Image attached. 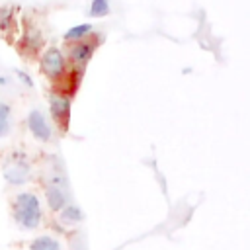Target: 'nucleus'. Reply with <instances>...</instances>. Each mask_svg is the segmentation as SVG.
Segmentation results:
<instances>
[{
	"label": "nucleus",
	"instance_id": "obj_10",
	"mask_svg": "<svg viewBox=\"0 0 250 250\" xmlns=\"http://www.w3.org/2000/svg\"><path fill=\"white\" fill-rule=\"evenodd\" d=\"M12 133V107L0 100V139Z\"/></svg>",
	"mask_w": 250,
	"mask_h": 250
},
{
	"label": "nucleus",
	"instance_id": "obj_11",
	"mask_svg": "<svg viewBox=\"0 0 250 250\" xmlns=\"http://www.w3.org/2000/svg\"><path fill=\"white\" fill-rule=\"evenodd\" d=\"M90 31H92V25H90V23H80V25L70 27V29L64 33V39H66V41H78V39L86 37Z\"/></svg>",
	"mask_w": 250,
	"mask_h": 250
},
{
	"label": "nucleus",
	"instance_id": "obj_5",
	"mask_svg": "<svg viewBox=\"0 0 250 250\" xmlns=\"http://www.w3.org/2000/svg\"><path fill=\"white\" fill-rule=\"evenodd\" d=\"M49 107H51L53 119L61 127H66V121H68V115H70V98L64 96V94H55V96H51Z\"/></svg>",
	"mask_w": 250,
	"mask_h": 250
},
{
	"label": "nucleus",
	"instance_id": "obj_9",
	"mask_svg": "<svg viewBox=\"0 0 250 250\" xmlns=\"http://www.w3.org/2000/svg\"><path fill=\"white\" fill-rule=\"evenodd\" d=\"M92 53H94V43H90V41H80V43H76V45L72 47L70 57H72V61H74L76 64H86V62L90 61Z\"/></svg>",
	"mask_w": 250,
	"mask_h": 250
},
{
	"label": "nucleus",
	"instance_id": "obj_6",
	"mask_svg": "<svg viewBox=\"0 0 250 250\" xmlns=\"http://www.w3.org/2000/svg\"><path fill=\"white\" fill-rule=\"evenodd\" d=\"M45 199H47L49 209L55 211V213H59L66 203H70L68 188L55 186V184H47V186H45Z\"/></svg>",
	"mask_w": 250,
	"mask_h": 250
},
{
	"label": "nucleus",
	"instance_id": "obj_2",
	"mask_svg": "<svg viewBox=\"0 0 250 250\" xmlns=\"http://www.w3.org/2000/svg\"><path fill=\"white\" fill-rule=\"evenodd\" d=\"M4 180L10 186H23L31 180V164L27 162L25 156L14 154L6 164H4Z\"/></svg>",
	"mask_w": 250,
	"mask_h": 250
},
{
	"label": "nucleus",
	"instance_id": "obj_3",
	"mask_svg": "<svg viewBox=\"0 0 250 250\" xmlns=\"http://www.w3.org/2000/svg\"><path fill=\"white\" fill-rule=\"evenodd\" d=\"M27 129L41 143L53 141V127H51V123L47 121V117L39 109H31L27 113Z\"/></svg>",
	"mask_w": 250,
	"mask_h": 250
},
{
	"label": "nucleus",
	"instance_id": "obj_1",
	"mask_svg": "<svg viewBox=\"0 0 250 250\" xmlns=\"http://www.w3.org/2000/svg\"><path fill=\"white\" fill-rule=\"evenodd\" d=\"M12 217L21 230H35L43 219L39 197L33 191H20L12 203Z\"/></svg>",
	"mask_w": 250,
	"mask_h": 250
},
{
	"label": "nucleus",
	"instance_id": "obj_12",
	"mask_svg": "<svg viewBox=\"0 0 250 250\" xmlns=\"http://www.w3.org/2000/svg\"><path fill=\"white\" fill-rule=\"evenodd\" d=\"M109 12V0H92L90 4V16L92 18H104Z\"/></svg>",
	"mask_w": 250,
	"mask_h": 250
},
{
	"label": "nucleus",
	"instance_id": "obj_14",
	"mask_svg": "<svg viewBox=\"0 0 250 250\" xmlns=\"http://www.w3.org/2000/svg\"><path fill=\"white\" fill-rule=\"evenodd\" d=\"M16 74H18V76H20V78H21V80H23V82H25V84H27V86H33V82H31V80H29V78H27V74H23V72H21V70H18V72H16Z\"/></svg>",
	"mask_w": 250,
	"mask_h": 250
},
{
	"label": "nucleus",
	"instance_id": "obj_7",
	"mask_svg": "<svg viewBox=\"0 0 250 250\" xmlns=\"http://www.w3.org/2000/svg\"><path fill=\"white\" fill-rule=\"evenodd\" d=\"M59 221L66 227H76L84 221V213L76 203H66L61 211H59Z\"/></svg>",
	"mask_w": 250,
	"mask_h": 250
},
{
	"label": "nucleus",
	"instance_id": "obj_13",
	"mask_svg": "<svg viewBox=\"0 0 250 250\" xmlns=\"http://www.w3.org/2000/svg\"><path fill=\"white\" fill-rule=\"evenodd\" d=\"M68 250H88V244H86L84 234H80V232L72 234L70 240H68Z\"/></svg>",
	"mask_w": 250,
	"mask_h": 250
},
{
	"label": "nucleus",
	"instance_id": "obj_8",
	"mask_svg": "<svg viewBox=\"0 0 250 250\" xmlns=\"http://www.w3.org/2000/svg\"><path fill=\"white\" fill-rule=\"evenodd\" d=\"M29 250H62V244L53 234H39L29 242Z\"/></svg>",
	"mask_w": 250,
	"mask_h": 250
},
{
	"label": "nucleus",
	"instance_id": "obj_4",
	"mask_svg": "<svg viewBox=\"0 0 250 250\" xmlns=\"http://www.w3.org/2000/svg\"><path fill=\"white\" fill-rule=\"evenodd\" d=\"M41 70L49 78H59L64 70V57L57 47H51L41 57Z\"/></svg>",
	"mask_w": 250,
	"mask_h": 250
}]
</instances>
